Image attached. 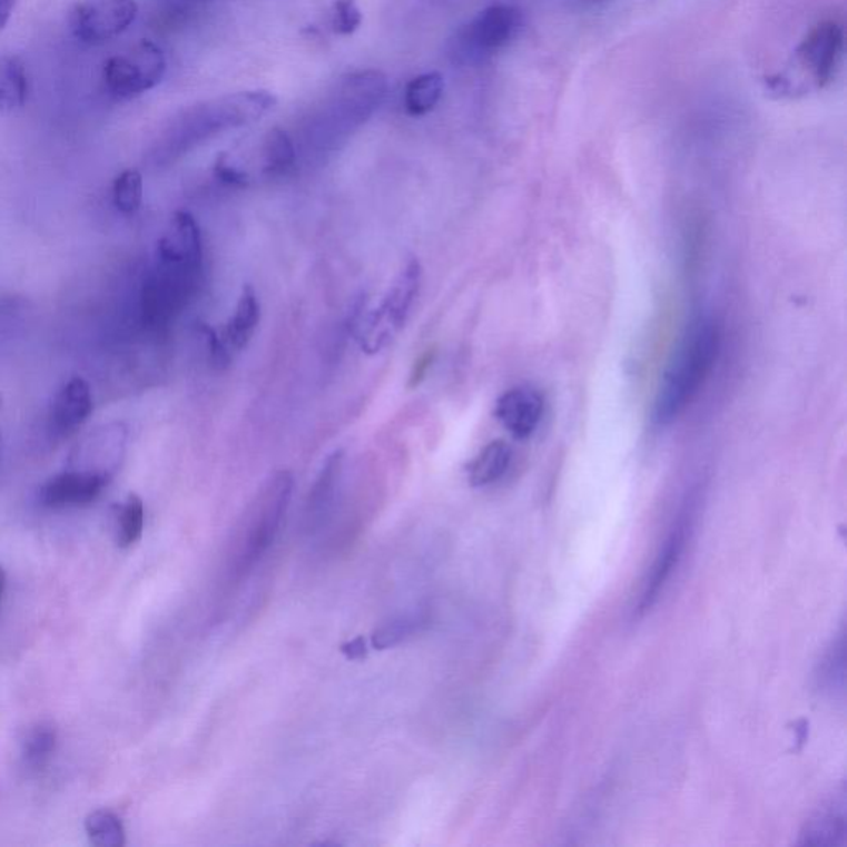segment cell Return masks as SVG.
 I'll list each match as a JSON object with an SVG mask.
<instances>
[{
  "label": "cell",
  "instance_id": "24",
  "mask_svg": "<svg viewBox=\"0 0 847 847\" xmlns=\"http://www.w3.org/2000/svg\"><path fill=\"white\" fill-rule=\"evenodd\" d=\"M145 529V503L141 496L131 495L126 499L118 516V545L128 548L135 545Z\"/></svg>",
  "mask_w": 847,
  "mask_h": 847
},
{
  "label": "cell",
  "instance_id": "9",
  "mask_svg": "<svg viewBox=\"0 0 847 847\" xmlns=\"http://www.w3.org/2000/svg\"><path fill=\"white\" fill-rule=\"evenodd\" d=\"M690 530H692V510H687L677 520L676 526L670 532L669 539L666 540L664 548L659 553L651 574L646 581L644 591H642L641 601L638 605L639 614L651 611L652 605L658 603L659 598H661V593H664L667 583L682 560Z\"/></svg>",
  "mask_w": 847,
  "mask_h": 847
},
{
  "label": "cell",
  "instance_id": "27",
  "mask_svg": "<svg viewBox=\"0 0 847 847\" xmlns=\"http://www.w3.org/2000/svg\"><path fill=\"white\" fill-rule=\"evenodd\" d=\"M363 13L356 0H335L333 3V29L339 36H352L362 27Z\"/></svg>",
  "mask_w": 847,
  "mask_h": 847
},
{
  "label": "cell",
  "instance_id": "6",
  "mask_svg": "<svg viewBox=\"0 0 847 847\" xmlns=\"http://www.w3.org/2000/svg\"><path fill=\"white\" fill-rule=\"evenodd\" d=\"M136 17V0H81L71 9L68 26L78 42L104 46L125 33Z\"/></svg>",
  "mask_w": 847,
  "mask_h": 847
},
{
  "label": "cell",
  "instance_id": "10",
  "mask_svg": "<svg viewBox=\"0 0 847 847\" xmlns=\"http://www.w3.org/2000/svg\"><path fill=\"white\" fill-rule=\"evenodd\" d=\"M107 484L108 475L101 472H63L40 489V500L52 509L90 505Z\"/></svg>",
  "mask_w": 847,
  "mask_h": 847
},
{
  "label": "cell",
  "instance_id": "29",
  "mask_svg": "<svg viewBox=\"0 0 847 847\" xmlns=\"http://www.w3.org/2000/svg\"><path fill=\"white\" fill-rule=\"evenodd\" d=\"M214 175L220 183L229 184V186L245 187L248 184V176L240 169L230 166L226 155L217 156Z\"/></svg>",
  "mask_w": 847,
  "mask_h": 847
},
{
  "label": "cell",
  "instance_id": "32",
  "mask_svg": "<svg viewBox=\"0 0 847 847\" xmlns=\"http://www.w3.org/2000/svg\"><path fill=\"white\" fill-rule=\"evenodd\" d=\"M17 0H0V32L6 29L16 9Z\"/></svg>",
  "mask_w": 847,
  "mask_h": 847
},
{
  "label": "cell",
  "instance_id": "3",
  "mask_svg": "<svg viewBox=\"0 0 847 847\" xmlns=\"http://www.w3.org/2000/svg\"><path fill=\"white\" fill-rule=\"evenodd\" d=\"M294 490L290 472H278L265 484L245 516L244 535L240 539L237 564L240 570L252 567L268 550L280 529Z\"/></svg>",
  "mask_w": 847,
  "mask_h": 847
},
{
  "label": "cell",
  "instance_id": "1",
  "mask_svg": "<svg viewBox=\"0 0 847 847\" xmlns=\"http://www.w3.org/2000/svg\"><path fill=\"white\" fill-rule=\"evenodd\" d=\"M719 348L716 323L700 318L690 325L662 377L654 403L656 423H672L692 403L716 364Z\"/></svg>",
  "mask_w": 847,
  "mask_h": 847
},
{
  "label": "cell",
  "instance_id": "22",
  "mask_svg": "<svg viewBox=\"0 0 847 847\" xmlns=\"http://www.w3.org/2000/svg\"><path fill=\"white\" fill-rule=\"evenodd\" d=\"M57 745V730L50 723H37L23 740V761L27 767L42 768L52 757Z\"/></svg>",
  "mask_w": 847,
  "mask_h": 847
},
{
  "label": "cell",
  "instance_id": "30",
  "mask_svg": "<svg viewBox=\"0 0 847 847\" xmlns=\"http://www.w3.org/2000/svg\"><path fill=\"white\" fill-rule=\"evenodd\" d=\"M767 87L768 90L780 95V97H792V93L796 91L792 81L788 80V78L784 77V75H774V77H768Z\"/></svg>",
  "mask_w": 847,
  "mask_h": 847
},
{
  "label": "cell",
  "instance_id": "26",
  "mask_svg": "<svg viewBox=\"0 0 847 847\" xmlns=\"http://www.w3.org/2000/svg\"><path fill=\"white\" fill-rule=\"evenodd\" d=\"M427 622V618L421 614L403 615L381 626L373 634V646L376 649H390L420 631L421 626Z\"/></svg>",
  "mask_w": 847,
  "mask_h": 847
},
{
  "label": "cell",
  "instance_id": "7",
  "mask_svg": "<svg viewBox=\"0 0 847 847\" xmlns=\"http://www.w3.org/2000/svg\"><path fill=\"white\" fill-rule=\"evenodd\" d=\"M845 52V30L835 20H823L809 30L795 56L798 63L811 75L816 87L831 83Z\"/></svg>",
  "mask_w": 847,
  "mask_h": 847
},
{
  "label": "cell",
  "instance_id": "15",
  "mask_svg": "<svg viewBox=\"0 0 847 847\" xmlns=\"http://www.w3.org/2000/svg\"><path fill=\"white\" fill-rule=\"evenodd\" d=\"M343 461H345V452H333L326 459L325 464H323L315 485L309 490L305 512V523L308 532L318 530L323 525V522H325L326 516L329 515L333 500H335L336 485H338L339 475H342Z\"/></svg>",
  "mask_w": 847,
  "mask_h": 847
},
{
  "label": "cell",
  "instance_id": "13",
  "mask_svg": "<svg viewBox=\"0 0 847 847\" xmlns=\"http://www.w3.org/2000/svg\"><path fill=\"white\" fill-rule=\"evenodd\" d=\"M847 801L846 789L843 788L838 795L823 805L812 818L806 823L801 831V846L815 847H835L843 846L846 841L847 833Z\"/></svg>",
  "mask_w": 847,
  "mask_h": 847
},
{
  "label": "cell",
  "instance_id": "28",
  "mask_svg": "<svg viewBox=\"0 0 847 847\" xmlns=\"http://www.w3.org/2000/svg\"><path fill=\"white\" fill-rule=\"evenodd\" d=\"M435 360H437V346L432 345L431 348L425 349L423 355L416 360L411 370L410 381H407V387L410 390H416L424 383L425 376H427L431 367L434 366Z\"/></svg>",
  "mask_w": 847,
  "mask_h": 847
},
{
  "label": "cell",
  "instance_id": "20",
  "mask_svg": "<svg viewBox=\"0 0 847 847\" xmlns=\"http://www.w3.org/2000/svg\"><path fill=\"white\" fill-rule=\"evenodd\" d=\"M444 78L439 71L420 75L407 83L404 107L411 117H423L434 110L444 93Z\"/></svg>",
  "mask_w": 847,
  "mask_h": 847
},
{
  "label": "cell",
  "instance_id": "19",
  "mask_svg": "<svg viewBox=\"0 0 847 847\" xmlns=\"http://www.w3.org/2000/svg\"><path fill=\"white\" fill-rule=\"evenodd\" d=\"M29 97V77L19 57H0V110L22 108Z\"/></svg>",
  "mask_w": 847,
  "mask_h": 847
},
{
  "label": "cell",
  "instance_id": "25",
  "mask_svg": "<svg viewBox=\"0 0 847 847\" xmlns=\"http://www.w3.org/2000/svg\"><path fill=\"white\" fill-rule=\"evenodd\" d=\"M114 203L125 216L138 213L142 204V176L138 169H125L115 179Z\"/></svg>",
  "mask_w": 847,
  "mask_h": 847
},
{
  "label": "cell",
  "instance_id": "11",
  "mask_svg": "<svg viewBox=\"0 0 847 847\" xmlns=\"http://www.w3.org/2000/svg\"><path fill=\"white\" fill-rule=\"evenodd\" d=\"M543 397L532 387H513L496 401L495 416L516 439H526L536 431L543 417Z\"/></svg>",
  "mask_w": 847,
  "mask_h": 847
},
{
  "label": "cell",
  "instance_id": "12",
  "mask_svg": "<svg viewBox=\"0 0 847 847\" xmlns=\"http://www.w3.org/2000/svg\"><path fill=\"white\" fill-rule=\"evenodd\" d=\"M93 410L95 401L90 384L83 377H71L53 400L52 413H50L53 432L61 437H68L90 420Z\"/></svg>",
  "mask_w": 847,
  "mask_h": 847
},
{
  "label": "cell",
  "instance_id": "18",
  "mask_svg": "<svg viewBox=\"0 0 847 847\" xmlns=\"http://www.w3.org/2000/svg\"><path fill=\"white\" fill-rule=\"evenodd\" d=\"M816 687L823 696L838 699L845 696L846 687V639L845 632L833 641L831 648L821 659L816 672Z\"/></svg>",
  "mask_w": 847,
  "mask_h": 847
},
{
  "label": "cell",
  "instance_id": "33",
  "mask_svg": "<svg viewBox=\"0 0 847 847\" xmlns=\"http://www.w3.org/2000/svg\"><path fill=\"white\" fill-rule=\"evenodd\" d=\"M6 571H3V568L0 567V601H2L3 591H6Z\"/></svg>",
  "mask_w": 847,
  "mask_h": 847
},
{
  "label": "cell",
  "instance_id": "31",
  "mask_svg": "<svg viewBox=\"0 0 847 847\" xmlns=\"http://www.w3.org/2000/svg\"><path fill=\"white\" fill-rule=\"evenodd\" d=\"M342 651L345 652L348 659H362L366 656V648H364V639L358 638L355 641L348 642L343 646Z\"/></svg>",
  "mask_w": 847,
  "mask_h": 847
},
{
  "label": "cell",
  "instance_id": "16",
  "mask_svg": "<svg viewBox=\"0 0 847 847\" xmlns=\"http://www.w3.org/2000/svg\"><path fill=\"white\" fill-rule=\"evenodd\" d=\"M512 464V449L506 442L493 441L469 464V482L472 486H485L500 481Z\"/></svg>",
  "mask_w": 847,
  "mask_h": 847
},
{
  "label": "cell",
  "instance_id": "4",
  "mask_svg": "<svg viewBox=\"0 0 847 847\" xmlns=\"http://www.w3.org/2000/svg\"><path fill=\"white\" fill-rule=\"evenodd\" d=\"M423 268L416 258H411L396 280L391 285L380 308L373 309L360 323V339L366 353H377L393 339L394 333L400 332L406 323L411 306L420 294Z\"/></svg>",
  "mask_w": 847,
  "mask_h": 847
},
{
  "label": "cell",
  "instance_id": "23",
  "mask_svg": "<svg viewBox=\"0 0 847 847\" xmlns=\"http://www.w3.org/2000/svg\"><path fill=\"white\" fill-rule=\"evenodd\" d=\"M267 171L284 175L295 165V148L290 136L280 128H274L267 135L264 145Z\"/></svg>",
  "mask_w": 847,
  "mask_h": 847
},
{
  "label": "cell",
  "instance_id": "14",
  "mask_svg": "<svg viewBox=\"0 0 847 847\" xmlns=\"http://www.w3.org/2000/svg\"><path fill=\"white\" fill-rule=\"evenodd\" d=\"M159 257L165 264L199 268L203 262L200 233L190 214L176 213L169 233L159 243Z\"/></svg>",
  "mask_w": 847,
  "mask_h": 847
},
{
  "label": "cell",
  "instance_id": "5",
  "mask_svg": "<svg viewBox=\"0 0 847 847\" xmlns=\"http://www.w3.org/2000/svg\"><path fill=\"white\" fill-rule=\"evenodd\" d=\"M168 61L165 52L151 40H141L131 49L107 60L104 81L117 100L141 97L161 83Z\"/></svg>",
  "mask_w": 847,
  "mask_h": 847
},
{
  "label": "cell",
  "instance_id": "2",
  "mask_svg": "<svg viewBox=\"0 0 847 847\" xmlns=\"http://www.w3.org/2000/svg\"><path fill=\"white\" fill-rule=\"evenodd\" d=\"M277 98L268 91H245L230 95L210 104L193 107L184 111L181 117L166 132V148L181 151L197 139L210 135L217 129L234 128L258 120L268 111L274 110Z\"/></svg>",
  "mask_w": 847,
  "mask_h": 847
},
{
  "label": "cell",
  "instance_id": "21",
  "mask_svg": "<svg viewBox=\"0 0 847 847\" xmlns=\"http://www.w3.org/2000/svg\"><path fill=\"white\" fill-rule=\"evenodd\" d=\"M85 831L95 846H125L126 835L121 819L108 809H97L85 819Z\"/></svg>",
  "mask_w": 847,
  "mask_h": 847
},
{
  "label": "cell",
  "instance_id": "8",
  "mask_svg": "<svg viewBox=\"0 0 847 847\" xmlns=\"http://www.w3.org/2000/svg\"><path fill=\"white\" fill-rule=\"evenodd\" d=\"M520 27V10L510 3H493L479 12L462 30L459 49L465 53H492L512 42Z\"/></svg>",
  "mask_w": 847,
  "mask_h": 847
},
{
  "label": "cell",
  "instance_id": "17",
  "mask_svg": "<svg viewBox=\"0 0 847 847\" xmlns=\"http://www.w3.org/2000/svg\"><path fill=\"white\" fill-rule=\"evenodd\" d=\"M258 319H260V305H258L257 295L250 285H245L236 313L224 329V342L236 349L245 348L254 336Z\"/></svg>",
  "mask_w": 847,
  "mask_h": 847
}]
</instances>
